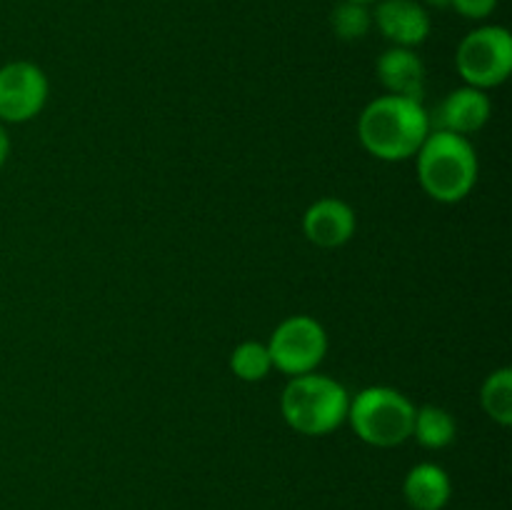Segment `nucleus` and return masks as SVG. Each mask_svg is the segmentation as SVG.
<instances>
[{
	"label": "nucleus",
	"instance_id": "nucleus-1",
	"mask_svg": "<svg viewBox=\"0 0 512 510\" xmlns=\"http://www.w3.org/2000/svg\"><path fill=\"white\" fill-rule=\"evenodd\" d=\"M430 130V113L423 103L388 93L370 100L358 118L360 145L383 163L415 158Z\"/></svg>",
	"mask_w": 512,
	"mask_h": 510
},
{
	"label": "nucleus",
	"instance_id": "nucleus-2",
	"mask_svg": "<svg viewBox=\"0 0 512 510\" xmlns=\"http://www.w3.org/2000/svg\"><path fill=\"white\" fill-rule=\"evenodd\" d=\"M418 183L435 203H463L478 185L480 160L465 135L433 128L415 153Z\"/></svg>",
	"mask_w": 512,
	"mask_h": 510
},
{
	"label": "nucleus",
	"instance_id": "nucleus-3",
	"mask_svg": "<svg viewBox=\"0 0 512 510\" xmlns=\"http://www.w3.org/2000/svg\"><path fill=\"white\" fill-rule=\"evenodd\" d=\"M350 393L330 375H293L280 393V415L295 433L323 438L335 433L348 420Z\"/></svg>",
	"mask_w": 512,
	"mask_h": 510
},
{
	"label": "nucleus",
	"instance_id": "nucleus-4",
	"mask_svg": "<svg viewBox=\"0 0 512 510\" xmlns=\"http://www.w3.org/2000/svg\"><path fill=\"white\" fill-rule=\"evenodd\" d=\"M418 405L390 385H368L350 395L348 420L353 433L373 448H398L413 438Z\"/></svg>",
	"mask_w": 512,
	"mask_h": 510
},
{
	"label": "nucleus",
	"instance_id": "nucleus-5",
	"mask_svg": "<svg viewBox=\"0 0 512 510\" xmlns=\"http://www.w3.org/2000/svg\"><path fill=\"white\" fill-rule=\"evenodd\" d=\"M455 70L463 85L493 90L512 75V35L505 25L473 28L455 50Z\"/></svg>",
	"mask_w": 512,
	"mask_h": 510
},
{
	"label": "nucleus",
	"instance_id": "nucleus-6",
	"mask_svg": "<svg viewBox=\"0 0 512 510\" xmlns=\"http://www.w3.org/2000/svg\"><path fill=\"white\" fill-rule=\"evenodd\" d=\"M265 345L273 360V370L293 378L318 370L328 355V333L313 315H290L278 323Z\"/></svg>",
	"mask_w": 512,
	"mask_h": 510
},
{
	"label": "nucleus",
	"instance_id": "nucleus-7",
	"mask_svg": "<svg viewBox=\"0 0 512 510\" xmlns=\"http://www.w3.org/2000/svg\"><path fill=\"white\" fill-rule=\"evenodd\" d=\"M50 83L43 68L30 60H10L0 68V123H28L43 113Z\"/></svg>",
	"mask_w": 512,
	"mask_h": 510
},
{
	"label": "nucleus",
	"instance_id": "nucleus-8",
	"mask_svg": "<svg viewBox=\"0 0 512 510\" xmlns=\"http://www.w3.org/2000/svg\"><path fill=\"white\" fill-rule=\"evenodd\" d=\"M373 25L395 48H418L433 30L430 10L418 0H378Z\"/></svg>",
	"mask_w": 512,
	"mask_h": 510
},
{
	"label": "nucleus",
	"instance_id": "nucleus-9",
	"mask_svg": "<svg viewBox=\"0 0 512 510\" xmlns=\"http://www.w3.org/2000/svg\"><path fill=\"white\" fill-rule=\"evenodd\" d=\"M358 230L353 205L340 198H320L303 213V235L323 250L343 248Z\"/></svg>",
	"mask_w": 512,
	"mask_h": 510
},
{
	"label": "nucleus",
	"instance_id": "nucleus-10",
	"mask_svg": "<svg viewBox=\"0 0 512 510\" xmlns=\"http://www.w3.org/2000/svg\"><path fill=\"white\" fill-rule=\"evenodd\" d=\"M493 115V100L485 90L460 85L450 90L438 105L435 115H430V125L438 130H450L455 135H473L488 125Z\"/></svg>",
	"mask_w": 512,
	"mask_h": 510
},
{
	"label": "nucleus",
	"instance_id": "nucleus-11",
	"mask_svg": "<svg viewBox=\"0 0 512 510\" xmlns=\"http://www.w3.org/2000/svg\"><path fill=\"white\" fill-rule=\"evenodd\" d=\"M375 73H378L380 85L388 95H398V98L425 100V63L413 48H395L390 45L383 50L375 63Z\"/></svg>",
	"mask_w": 512,
	"mask_h": 510
},
{
	"label": "nucleus",
	"instance_id": "nucleus-12",
	"mask_svg": "<svg viewBox=\"0 0 512 510\" xmlns=\"http://www.w3.org/2000/svg\"><path fill=\"white\" fill-rule=\"evenodd\" d=\"M403 498L413 510H443L453 498V480L438 463H418L405 475Z\"/></svg>",
	"mask_w": 512,
	"mask_h": 510
},
{
	"label": "nucleus",
	"instance_id": "nucleus-13",
	"mask_svg": "<svg viewBox=\"0 0 512 510\" xmlns=\"http://www.w3.org/2000/svg\"><path fill=\"white\" fill-rule=\"evenodd\" d=\"M458 435V423H455L453 413L443 405H420L415 410L413 423V438L423 445L425 450H443L455 443Z\"/></svg>",
	"mask_w": 512,
	"mask_h": 510
},
{
	"label": "nucleus",
	"instance_id": "nucleus-14",
	"mask_svg": "<svg viewBox=\"0 0 512 510\" xmlns=\"http://www.w3.org/2000/svg\"><path fill=\"white\" fill-rule=\"evenodd\" d=\"M480 405L493 423L512 425V368H498L480 385Z\"/></svg>",
	"mask_w": 512,
	"mask_h": 510
},
{
	"label": "nucleus",
	"instance_id": "nucleus-15",
	"mask_svg": "<svg viewBox=\"0 0 512 510\" xmlns=\"http://www.w3.org/2000/svg\"><path fill=\"white\" fill-rule=\"evenodd\" d=\"M230 370L235 378L245 380V383H260L273 370V360H270L268 345L260 340H243L235 345L230 353Z\"/></svg>",
	"mask_w": 512,
	"mask_h": 510
},
{
	"label": "nucleus",
	"instance_id": "nucleus-16",
	"mask_svg": "<svg viewBox=\"0 0 512 510\" xmlns=\"http://www.w3.org/2000/svg\"><path fill=\"white\" fill-rule=\"evenodd\" d=\"M330 28H333L335 38L345 40V43H355L363 40L373 28V10L365 3H355V0H340L330 13Z\"/></svg>",
	"mask_w": 512,
	"mask_h": 510
},
{
	"label": "nucleus",
	"instance_id": "nucleus-17",
	"mask_svg": "<svg viewBox=\"0 0 512 510\" xmlns=\"http://www.w3.org/2000/svg\"><path fill=\"white\" fill-rule=\"evenodd\" d=\"M450 8L468 20H485L495 13L498 0H450Z\"/></svg>",
	"mask_w": 512,
	"mask_h": 510
},
{
	"label": "nucleus",
	"instance_id": "nucleus-18",
	"mask_svg": "<svg viewBox=\"0 0 512 510\" xmlns=\"http://www.w3.org/2000/svg\"><path fill=\"white\" fill-rule=\"evenodd\" d=\"M8 155H10V135L5 123H0V168L8 163Z\"/></svg>",
	"mask_w": 512,
	"mask_h": 510
},
{
	"label": "nucleus",
	"instance_id": "nucleus-19",
	"mask_svg": "<svg viewBox=\"0 0 512 510\" xmlns=\"http://www.w3.org/2000/svg\"><path fill=\"white\" fill-rule=\"evenodd\" d=\"M425 8H435V10H445L450 8V0H423Z\"/></svg>",
	"mask_w": 512,
	"mask_h": 510
},
{
	"label": "nucleus",
	"instance_id": "nucleus-20",
	"mask_svg": "<svg viewBox=\"0 0 512 510\" xmlns=\"http://www.w3.org/2000/svg\"><path fill=\"white\" fill-rule=\"evenodd\" d=\"M355 3H365V5H370V3H378V0H355Z\"/></svg>",
	"mask_w": 512,
	"mask_h": 510
}]
</instances>
